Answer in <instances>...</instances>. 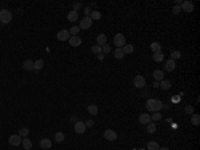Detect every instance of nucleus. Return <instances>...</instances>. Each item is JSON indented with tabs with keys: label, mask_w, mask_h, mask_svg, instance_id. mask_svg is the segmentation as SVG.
<instances>
[{
	"label": "nucleus",
	"mask_w": 200,
	"mask_h": 150,
	"mask_svg": "<svg viewBox=\"0 0 200 150\" xmlns=\"http://www.w3.org/2000/svg\"><path fill=\"white\" fill-rule=\"evenodd\" d=\"M147 109H148L149 111H153V113H159L160 109H163V102L159 101V99H148L147 103H145Z\"/></svg>",
	"instance_id": "f257e3e1"
},
{
	"label": "nucleus",
	"mask_w": 200,
	"mask_h": 150,
	"mask_svg": "<svg viewBox=\"0 0 200 150\" xmlns=\"http://www.w3.org/2000/svg\"><path fill=\"white\" fill-rule=\"evenodd\" d=\"M12 20V12L8 10H0V23L7 24Z\"/></svg>",
	"instance_id": "f03ea898"
},
{
	"label": "nucleus",
	"mask_w": 200,
	"mask_h": 150,
	"mask_svg": "<svg viewBox=\"0 0 200 150\" xmlns=\"http://www.w3.org/2000/svg\"><path fill=\"white\" fill-rule=\"evenodd\" d=\"M114 43L117 48H121V47L125 44V36L123 35V34H116L114 38Z\"/></svg>",
	"instance_id": "7ed1b4c3"
},
{
	"label": "nucleus",
	"mask_w": 200,
	"mask_h": 150,
	"mask_svg": "<svg viewBox=\"0 0 200 150\" xmlns=\"http://www.w3.org/2000/svg\"><path fill=\"white\" fill-rule=\"evenodd\" d=\"M134 86L136 88H143L145 86V79L143 75H136L134 78Z\"/></svg>",
	"instance_id": "20e7f679"
},
{
	"label": "nucleus",
	"mask_w": 200,
	"mask_h": 150,
	"mask_svg": "<svg viewBox=\"0 0 200 150\" xmlns=\"http://www.w3.org/2000/svg\"><path fill=\"white\" fill-rule=\"evenodd\" d=\"M104 138L107 141H110V142H112V141H115L117 138V134L115 130L112 129H107L105 131H104Z\"/></svg>",
	"instance_id": "39448f33"
},
{
	"label": "nucleus",
	"mask_w": 200,
	"mask_h": 150,
	"mask_svg": "<svg viewBox=\"0 0 200 150\" xmlns=\"http://www.w3.org/2000/svg\"><path fill=\"white\" fill-rule=\"evenodd\" d=\"M71 38V34H69L68 30H60L58 32V39L60 42H66V40H69Z\"/></svg>",
	"instance_id": "423d86ee"
},
{
	"label": "nucleus",
	"mask_w": 200,
	"mask_h": 150,
	"mask_svg": "<svg viewBox=\"0 0 200 150\" xmlns=\"http://www.w3.org/2000/svg\"><path fill=\"white\" fill-rule=\"evenodd\" d=\"M182 10L186 11V12H192L193 10H195V4L192 3V1H190V0H186V1H183L182 3Z\"/></svg>",
	"instance_id": "0eeeda50"
},
{
	"label": "nucleus",
	"mask_w": 200,
	"mask_h": 150,
	"mask_svg": "<svg viewBox=\"0 0 200 150\" xmlns=\"http://www.w3.org/2000/svg\"><path fill=\"white\" fill-rule=\"evenodd\" d=\"M8 142H10L11 146H19L21 143V137L19 134H15V135H11L8 138Z\"/></svg>",
	"instance_id": "6e6552de"
},
{
	"label": "nucleus",
	"mask_w": 200,
	"mask_h": 150,
	"mask_svg": "<svg viewBox=\"0 0 200 150\" xmlns=\"http://www.w3.org/2000/svg\"><path fill=\"white\" fill-rule=\"evenodd\" d=\"M92 26V20H91L90 16H86V18L83 19V20L80 21V26L79 28H83V30H88V28Z\"/></svg>",
	"instance_id": "1a4fd4ad"
},
{
	"label": "nucleus",
	"mask_w": 200,
	"mask_h": 150,
	"mask_svg": "<svg viewBox=\"0 0 200 150\" xmlns=\"http://www.w3.org/2000/svg\"><path fill=\"white\" fill-rule=\"evenodd\" d=\"M87 127H86V123L82 122V121H79V122L75 123V131L77 133V134H83V133H86Z\"/></svg>",
	"instance_id": "9d476101"
},
{
	"label": "nucleus",
	"mask_w": 200,
	"mask_h": 150,
	"mask_svg": "<svg viewBox=\"0 0 200 150\" xmlns=\"http://www.w3.org/2000/svg\"><path fill=\"white\" fill-rule=\"evenodd\" d=\"M175 67H176V62L172 59H169L166 62V64H164V70L168 71V73H171V71L175 70Z\"/></svg>",
	"instance_id": "9b49d317"
},
{
	"label": "nucleus",
	"mask_w": 200,
	"mask_h": 150,
	"mask_svg": "<svg viewBox=\"0 0 200 150\" xmlns=\"http://www.w3.org/2000/svg\"><path fill=\"white\" fill-rule=\"evenodd\" d=\"M96 43H97V46H100V47L105 46V44H107V35H104V34H100V35H97Z\"/></svg>",
	"instance_id": "f8f14e48"
},
{
	"label": "nucleus",
	"mask_w": 200,
	"mask_h": 150,
	"mask_svg": "<svg viewBox=\"0 0 200 150\" xmlns=\"http://www.w3.org/2000/svg\"><path fill=\"white\" fill-rule=\"evenodd\" d=\"M139 122L143 123V125H147V123L151 122V117H149V114H147V113H144V114H140L139 115Z\"/></svg>",
	"instance_id": "ddd939ff"
},
{
	"label": "nucleus",
	"mask_w": 200,
	"mask_h": 150,
	"mask_svg": "<svg viewBox=\"0 0 200 150\" xmlns=\"http://www.w3.org/2000/svg\"><path fill=\"white\" fill-rule=\"evenodd\" d=\"M51 146H52V141L49 138H43V140H40V147L42 149H51Z\"/></svg>",
	"instance_id": "4468645a"
},
{
	"label": "nucleus",
	"mask_w": 200,
	"mask_h": 150,
	"mask_svg": "<svg viewBox=\"0 0 200 150\" xmlns=\"http://www.w3.org/2000/svg\"><path fill=\"white\" fill-rule=\"evenodd\" d=\"M68 42H69V44L72 46V47H79V46L82 44V39H80L79 36H71Z\"/></svg>",
	"instance_id": "2eb2a0df"
},
{
	"label": "nucleus",
	"mask_w": 200,
	"mask_h": 150,
	"mask_svg": "<svg viewBox=\"0 0 200 150\" xmlns=\"http://www.w3.org/2000/svg\"><path fill=\"white\" fill-rule=\"evenodd\" d=\"M21 67H23L25 71H32V70H34V62H32L31 59H27V60L23 62Z\"/></svg>",
	"instance_id": "dca6fc26"
},
{
	"label": "nucleus",
	"mask_w": 200,
	"mask_h": 150,
	"mask_svg": "<svg viewBox=\"0 0 200 150\" xmlns=\"http://www.w3.org/2000/svg\"><path fill=\"white\" fill-rule=\"evenodd\" d=\"M152 59H153V62L156 63H160L164 60V54L160 51V53H153V55H152Z\"/></svg>",
	"instance_id": "f3484780"
},
{
	"label": "nucleus",
	"mask_w": 200,
	"mask_h": 150,
	"mask_svg": "<svg viewBox=\"0 0 200 150\" xmlns=\"http://www.w3.org/2000/svg\"><path fill=\"white\" fill-rule=\"evenodd\" d=\"M159 86H160V88H163V90H169V88H171V86H172V83H171V80L163 79L162 82L159 83Z\"/></svg>",
	"instance_id": "a211bd4d"
},
{
	"label": "nucleus",
	"mask_w": 200,
	"mask_h": 150,
	"mask_svg": "<svg viewBox=\"0 0 200 150\" xmlns=\"http://www.w3.org/2000/svg\"><path fill=\"white\" fill-rule=\"evenodd\" d=\"M153 78H155L156 82H162L164 79V74H163L162 70H155L153 71Z\"/></svg>",
	"instance_id": "6ab92c4d"
},
{
	"label": "nucleus",
	"mask_w": 200,
	"mask_h": 150,
	"mask_svg": "<svg viewBox=\"0 0 200 150\" xmlns=\"http://www.w3.org/2000/svg\"><path fill=\"white\" fill-rule=\"evenodd\" d=\"M43 67H44V60H43V59H38L36 62H34V70L35 71L42 70Z\"/></svg>",
	"instance_id": "aec40b11"
},
{
	"label": "nucleus",
	"mask_w": 200,
	"mask_h": 150,
	"mask_svg": "<svg viewBox=\"0 0 200 150\" xmlns=\"http://www.w3.org/2000/svg\"><path fill=\"white\" fill-rule=\"evenodd\" d=\"M21 145H23V147H24L25 150L32 149V141L29 140V138H27V137H25L24 140L21 141Z\"/></svg>",
	"instance_id": "412c9836"
},
{
	"label": "nucleus",
	"mask_w": 200,
	"mask_h": 150,
	"mask_svg": "<svg viewBox=\"0 0 200 150\" xmlns=\"http://www.w3.org/2000/svg\"><path fill=\"white\" fill-rule=\"evenodd\" d=\"M67 18H68V20L69 21H76L77 20V19H79V14H77V12H76V11H71V12H69L68 14V16H67Z\"/></svg>",
	"instance_id": "4be33fe9"
},
{
	"label": "nucleus",
	"mask_w": 200,
	"mask_h": 150,
	"mask_svg": "<svg viewBox=\"0 0 200 150\" xmlns=\"http://www.w3.org/2000/svg\"><path fill=\"white\" fill-rule=\"evenodd\" d=\"M151 50H152V53H160L162 51V44L158 42H153L151 44Z\"/></svg>",
	"instance_id": "5701e85b"
},
{
	"label": "nucleus",
	"mask_w": 200,
	"mask_h": 150,
	"mask_svg": "<svg viewBox=\"0 0 200 150\" xmlns=\"http://www.w3.org/2000/svg\"><path fill=\"white\" fill-rule=\"evenodd\" d=\"M90 18H91V20H99V19H101V12L100 11H92Z\"/></svg>",
	"instance_id": "b1692460"
},
{
	"label": "nucleus",
	"mask_w": 200,
	"mask_h": 150,
	"mask_svg": "<svg viewBox=\"0 0 200 150\" xmlns=\"http://www.w3.org/2000/svg\"><path fill=\"white\" fill-rule=\"evenodd\" d=\"M121 50H123V53L124 54H132L134 53V46L132 44H124L123 47H121Z\"/></svg>",
	"instance_id": "393cba45"
},
{
	"label": "nucleus",
	"mask_w": 200,
	"mask_h": 150,
	"mask_svg": "<svg viewBox=\"0 0 200 150\" xmlns=\"http://www.w3.org/2000/svg\"><path fill=\"white\" fill-rule=\"evenodd\" d=\"M124 55H125V54L123 53V50H121V48H116V50H115L114 56L116 58V59H119V60L123 59V58H124Z\"/></svg>",
	"instance_id": "a878e982"
},
{
	"label": "nucleus",
	"mask_w": 200,
	"mask_h": 150,
	"mask_svg": "<svg viewBox=\"0 0 200 150\" xmlns=\"http://www.w3.org/2000/svg\"><path fill=\"white\" fill-rule=\"evenodd\" d=\"M64 140H66V135H64V133H60V131H59V133H56V134H55V141H56L58 143H62Z\"/></svg>",
	"instance_id": "bb28decb"
},
{
	"label": "nucleus",
	"mask_w": 200,
	"mask_h": 150,
	"mask_svg": "<svg viewBox=\"0 0 200 150\" xmlns=\"http://www.w3.org/2000/svg\"><path fill=\"white\" fill-rule=\"evenodd\" d=\"M87 110H88V113H90L91 115H96L97 111H99V109H97L96 105H90L87 107Z\"/></svg>",
	"instance_id": "cd10ccee"
},
{
	"label": "nucleus",
	"mask_w": 200,
	"mask_h": 150,
	"mask_svg": "<svg viewBox=\"0 0 200 150\" xmlns=\"http://www.w3.org/2000/svg\"><path fill=\"white\" fill-rule=\"evenodd\" d=\"M191 123H192L193 126H199V123H200V115L199 114H192Z\"/></svg>",
	"instance_id": "c85d7f7f"
},
{
	"label": "nucleus",
	"mask_w": 200,
	"mask_h": 150,
	"mask_svg": "<svg viewBox=\"0 0 200 150\" xmlns=\"http://www.w3.org/2000/svg\"><path fill=\"white\" fill-rule=\"evenodd\" d=\"M147 133H149V134H153V133L156 131V125L153 122H149V123H147Z\"/></svg>",
	"instance_id": "c756f323"
},
{
	"label": "nucleus",
	"mask_w": 200,
	"mask_h": 150,
	"mask_svg": "<svg viewBox=\"0 0 200 150\" xmlns=\"http://www.w3.org/2000/svg\"><path fill=\"white\" fill-rule=\"evenodd\" d=\"M148 150H159L160 149V146H159V143L155 142V141H151V142H148Z\"/></svg>",
	"instance_id": "7c9ffc66"
},
{
	"label": "nucleus",
	"mask_w": 200,
	"mask_h": 150,
	"mask_svg": "<svg viewBox=\"0 0 200 150\" xmlns=\"http://www.w3.org/2000/svg\"><path fill=\"white\" fill-rule=\"evenodd\" d=\"M79 31H80V28L77 27V26H73V27H71V30H69V34L72 36H77Z\"/></svg>",
	"instance_id": "2f4dec72"
},
{
	"label": "nucleus",
	"mask_w": 200,
	"mask_h": 150,
	"mask_svg": "<svg viewBox=\"0 0 200 150\" xmlns=\"http://www.w3.org/2000/svg\"><path fill=\"white\" fill-rule=\"evenodd\" d=\"M179 58H182V53L180 51H172L171 53V59L172 60H176V59H179Z\"/></svg>",
	"instance_id": "473e14b6"
},
{
	"label": "nucleus",
	"mask_w": 200,
	"mask_h": 150,
	"mask_svg": "<svg viewBox=\"0 0 200 150\" xmlns=\"http://www.w3.org/2000/svg\"><path fill=\"white\" fill-rule=\"evenodd\" d=\"M28 134H29V130H28L27 127H23V129L19 130V135H20V137H24V138H25Z\"/></svg>",
	"instance_id": "72a5a7b5"
},
{
	"label": "nucleus",
	"mask_w": 200,
	"mask_h": 150,
	"mask_svg": "<svg viewBox=\"0 0 200 150\" xmlns=\"http://www.w3.org/2000/svg\"><path fill=\"white\" fill-rule=\"evenodd\" d=\"M91 51H92L93 54H101L103 51H101V47L100 46H92V48H91Z\"/></svg>",
	"instance_id": "f704fd0d"
},
{
	"label": "nucleus",
	"mask_w": 200,
	"mask_h": 150,
	"mask_svg": "<svg viewBox=\"0 0 200 150\" xmlns=\"http://www.w3.org/2000/svg\"><path fill=\"white\" fill-rule=\"evenodd\" d=\"M151 119H153V121H160V119H162V114H160V113H155V114L151 117Z\"/></svg>",
	"instance_id": "c9c22d12"
},
{
	"label": "nucleus",
	"mask_w": 200,
	"mask_h": 150,
	"mask_svg": "<svg viewBox=\"0 0 200 150\" xmlns=\"http://www.w3.org/2000/svg\"><path fill=\"white\" fill-rule=\"evenodd\" d=\"M180 11H182V8H180V6H175V7L172 8V12L175 15H177V14H180Z\"/></svg>",
	"instance_id": "e433bc0d"
},
{
	"label": "nucleus",
	"mask_w": 200,
	"mask_h": 150,
	"mask_svg": "<svg viewBox=\"0 0 200 150\" xmlns=\"http://www.w3.org/2000/svg\"><path fill=\"white\" fill-rule=\"evenodd\" d=\"M186 113H187V114H191V115H192L193 114V107H192V106H190V105L186 106Z\"/></svg>",
	"instance_id": "4c0bfd02"
},
{
	"label": "nucleus",
	"mask_w": 200,
	"mask_h": 150,
	"mask_svg": "<svg viewBox=\"0 0 200 150\" xmlns=\"http://www.w3.org/2000/svg\"><path fill=\"white\" fill-rule=\"evenodd\" d=\"M101 51H103V53H105V54H107V53H110V51H111V48H110V46H108V44L103 46V47H101Z\"/></svg>",
	"instance_id": "58836bf2"
},
{
	"label": "nucleus",
	"mask_w": 200,
	"mask_h": 150,
	"mask_svg": "<svg viewBox=\"0 0 200 150\" xmlns=\"http://www.w3.org/2000/svg\"><path fill=\"white\" fill-rule=\"evenodd\" d=\"M84 123H86V127H92V126H93V121H92V119H88V121L84 122Z\"/></svg>",
	"instance_id": "ea45409f"
},
{
	"label": "nucleus",
	"mask_w": 200,
	"mask_h": 150,
	"mask_svg": "<svg viewBox=\"0 0 200 150\" xmlns=\"http://www.w3.org/2000/svg\"><path fill=\"white\" fill-rule=\"evenodd\" d=\"M80 6H82L80 3H75V4H73V11H76V12H77V10L80 8Z\"/></svg>",
	"instance_id": "a19ab883"
},
{
	"label": "nucleus",
	"mask_w": 200,
	"mask_h": 150,
	"mask_svg": "<svg viewBox=\"0 0 200 150\" xmlns=\"http://www.w3.org/2000/svg\"><path fill=\"white\" fill-rule=\"evenodd\" d=\"M91 12H92V11H91L90 8H86V11H84V14H86V16H88V15H90Z\"/></svg>",
	"instance_id": "79ce46f5"
},
{
	"label": "nucleus",
	"mask_w": 200,
	"mask_h": 150,
	"mask_svg": "<svg viewBox=\"0 0 200 150\" xmlns=\"http://www.w3.org/2000/svg\"><path fill=\"white\" fill-rule=\"evenodd\" d=\"M97 58H99V60H103L104 55H103V54H97Z\"/></svg>",
	"instance_id": "37998d69"
},
{
	"label": "nucleus",
	"mask_w": 200,
	"mask_h": 150,
	"mask_svg": "<svg viewBox=\"0 0 200 150\" xmlns=\"http://www.w3.org/2000/svg\"><path fill=\"white\" fill-rule=\"evenodd\" d=\"M152 86H153V87H159V82H156V80H155V82H153V84H152Z\"/></svg>",
	"instance_id": "c03bdc74"
},
{
	"label": "nucleus",
	"mask_w": 200,
	"mask_h": 150,
	"mask_svg": "<svg viewBox=\"0 0 200 150\" xmlns=\"http://www.w3.org/2000/svg\"><path fill=\"white\" fill-rule=\"evenodd\" d=\"M159 150H169V149H168V147H160Z\"/></svg>",
	"instance_id": "a18cd8bd"
},
{
	"label": "nucleus",
	"mask_w": 200,
	"mask_h": 150,
	"mask_svg": "<svg viewBox=\"0 0 200 150\" xmlns=\"http://www.w3.org/2000/svg\"><path fill=\"white\" fill-rule=\"evenodd\" d=\"M0 43H1V40H0Z\"/></svg>",
	"instance_id": "49530a36"
}]
</instances>
